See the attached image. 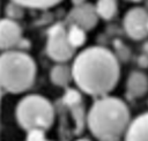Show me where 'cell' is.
Masks as SVG:
<instances>
[{
	"label": "cell",
	"mask_w": 148,
	"mask_h": 141,
	"mask_svg": "<svg viewBox=\"0 0 148 141\" xmlns=\"http://www.w3.org/2000/svg\"><path fill=\"white\" fill-rule=\"evenodd\" d=\"M97 13L95 7L89 3L81 5L74 8L71 13V18L74 25L81 28L82 30H89L97 23Z\"/></svg>",
	"instance_id": "cell-7"
},
{
	"label": "cell",
	"mask_w": 148,
	"mask_h": 141,
	"mask_svg": "<svg viewBox=\"0 0 148 141\" xmlns=\"http://www.w3.org/2000/svg\"><path fill=\"white\" fill-rule=\"evenodd\" d=\"M75 141H90L89 139H86V138H82V139H77V140H75Z\"/></svg>",
	"instance_id": "cell-16"
},
{
	"label": "cell",
	"mask_w": 148,
	"mask_h": 141,
	"mask_svg": "<svg viewBox=\"0 0 148 141\" xmlns=\"http://www.w3.org/2000/svg\"><path fill=\"white\" fill-rule=\"evenodd\" d=\"M46 51L47 54L58 62L67 61L73 57L75 47L71 44L67 30L62 25H56L50 30Z\"/></svg>",
	"instance_id": "cell-5"
},
{
	"label": "cell",
	"mask_w": 148,
	"mask_h": 141,
	"mask_svg": "<svg viewBox=\"0 0 148 141\" xmlns=\"http://www.w3.org/2000/svg\"><path fill=\"white\" fill-rule=\"evenodd\" d=\"M127 94L131 97H141L148 90V80L142 73H132L127 80Z\"/></svg>",
	"instance_id": "cell-10"
},
{
	"label": "cell",
	"mask_w": 148,
	"mask_h": 141,
	"mask_svg": "<svg viewBox=\"0 0 148 141\" xmlns=\"http://www.w3.org/2000/svg\"><path fill=\"white\" fill-rule=\"evenodd\" d=\"M18 125L29 134H44L54 120V109L49 99L40 95H29L16 106Z\"/></svg>",
	"instance_id": "cell-4"
},
{
	"label": "cell",
	"mask_w": 148,
	"mask_h": 141,
	"mask_svg": "<svg viewBox=\"0 0 148 141\" xmlns=\"http://www.w3.org/2000/svg\"><path fill=\"white\" fill-rule=\"evenodd\" d=\"M36 76V65L23 52L8 51L0 55V86L8 92L20 94L29 89Z\"/></svg>",
	"instance_id": "cell-3"
},
{
	"label": "cell",
	"mask_w": 148,
	"mask_h": 141,
	"mask_svg": "<svg viewBox=\"0 0 148 141\" xmlns=\"http://www.w3.org/2000/svg\"><path fill=\"white\" fill-rule=\"evenodd\" d=\"M125 141H148V112L131 121L125 133Z\"/></svg>",
	"instance_id": "cell-9"
},
{
	"label": "cell",
	"mask_w": 148,
	"mask_h": 141,
	"mask_svg": "<svg viewBox=\"0 0 148 141\" xmlns=\"http://www.w3.org/2000/svg\"><path fill=\"white\" fill-rule=\"evenodd\" d=\"M96 13L104 20H110L114 16L117 12V1L116 0H98L96 3Z\"/></svg>",
	"instance_id": "cell-12"
},
{
	"label": "cell",
	"mask_w": 148,
	"mask_h": 141,
	"mask_svg": "<svg viewBox=\"0 0 148 141\" xmlns=\"http://www.w3.org/2000/svg\"><path fill=\"white\" fill-rule=\"evenodd\" d=\"M21 39V28L10 20L0 21V49L8 50Z\"/></svg>",
	"instance_id": "cell-8"
},
{
	"label": "cell",
	"mask_w": 148,
	"mask_h": 141,
	"mask_svg": "<svg viewBox=\"0 0 148 141\" xmlns=\"http://www.w3.org/2000/svg\"><path fill=\"white\" fill-rule=\"evenodd\" d=\"M67 35H68V39H69L71 44L75 49L84 43V38H86L84 30H82L81 28H79L76 25H72V28L67 31Z\"/></svg>",
	"instance_id": "cell-14"
},
{
	"label": "cell",
	"mask_w": 148,
	"mask_h": 141,
	"mask_svg": "<svg viewBox=\"0 0 148 141\" xmlns=\"http://www.w3.org/2000/svg\"><path fill=\"white\" fill-rule=\"evenodd\" d=\"M72 79V69L65 65H57L51 70V80L59 87H65Z\"/></svg>",
	"instance_id": "cell-11"
},
{
	"label": "cell",
	"mask_w": 148,
	"mask_h": 141,
	"mask_svg": "<svg viewBox=\"0 0 148 141\" xmlns=\"http://www.w3.org/2000/svg\"><path fill=\"white\" fill-rule=\"evenodd\" d=\"M71 69L72 79L83 92L99 97L106 96L116 87L120 75L116 57L101 46L83 50Z\"/></svg>",
	"instance_id": "cell-1"
},
{
	"label": "cell",
	"mask_w": 148,
	"mask_h": 141,
	"mask_svg": "<svg viewBox=\"0 0 148 141\" xmlns=\"http://www.w3.org/2000/svg\"><path fill=\"white\" fill-rule=\"evenodd\" d=\"M87 124L97 140L120 141L131 124L130 110L120 98L103 96L89 109Z\"/></svg>",
	"instance_id": "cell-2"
},
{
	"label": "cell",
	"mask_w": 148,
	"mask_h": 141,
	"mask_svg": "<svg viewBox=\"0 0 148 141\" xmlns=\"http://www.w3.org/2000/svg\"><path fill=\"white\" fill-rule=\"evenodd\" d=\"M124 28L127 35L134 39H141L148 35V13L142 8H132L124 18Z\"/></svg>",
	"instance_id": "cell-6"
},
{
	"label": "cell",
	"mask_w": 148,
	"mask_h": 141,
	"mask_svg": "<svg viewBox=\"0 0 148 141\" xmlns=\"http://www.w3.org/2000/svg\"><path fill=\"white\" fill-rule=\"evenodd\" d=\"M25 141H50V140H46L44 138V134L35 133V134H29V136Z\"/></svg>",
	"instance_id": "cell-15"
},
{
	"label": "cell",
	"mask_w": 148,
	"mask_h": 141,
	"mask_svg": "<svg viewBox=\"0 0 148 141\" xmlns=\"http://www.w3.org/2000/svg\"><path fill=\"white\" fill-rule=\"evenodd\" d=\"M14 2L18 3L20 6L28 7V8H50L56 5H58L62 0H13Z\"/></svg>",
	"instance_id": "cell-13"
}]
</instances>
